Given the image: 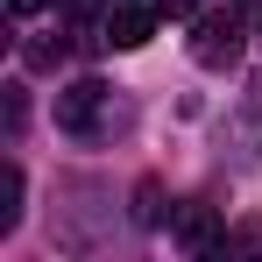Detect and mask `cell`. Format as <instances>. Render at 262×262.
<instances>
[{"mask_svg":"<svg viewBox=\"0 0 262 262\" xmlns=\"http://www.w3.org/2000/svg\"><path fill=\"white\" fill-rule=\"evenodd\" d=\"M234 57H241V29H234V14H206L199 36H191V64H199V71H234Z\"/></svg>","mask_w":262,"mask_h":262,"instance_id":"6da1fadb","label":"cell"},{"mask_svg":"<svg viewBox=\"0 0 262 262\" xmlns=\"http://www.w3.org/2000/svg\"><path fill=\"white\" fill-rule=\"evenodd\" d=\"M99 99H106V85L99 78H78V85L57 99V128H71V135H85L92 121H99Z\"/></svg>","mask_w":262,"mask_h":262,"instance_id":"7a4b0ae2","label":"cell"},{"mask_svg":"<svg viewBox=\"0 0 262 262\" xmlns=\"http://www.w3.org/2000/svg\"><path fill=\"white\" fill-rule=\"evenodd\" d=\"M149 36H156V14H142V7H114L106 14V43L114 50H142Z\"/></svg>","mask_w":262,"mask_h":262,"instance_id":"3957f363","label":"cell"},{"mask_svg":"<svg viewBox=\"0 0 262 262\" xmlns=\"http://www.w3.org/2000/svg\"><path fill=\"white\" fill-rule=\"evenodd\" d=\"M14 220H21V170L7 163L0 170V234H14Z\"/></svg>","mask_w":262,"mask_h":262,"instance_id":"277c9868","label":"cell"},{"mask_svg":"<svg viewBox=\"0 0 262 262\" xmlns=\"http://www.w3.org/2000/svg\"><path fill=\"white\" fill-rule=\"evenodd\" d=\"M199 7H206V0H156V14H177V21H184V14H199Z\"/></svg>","mask_w":262,"mask_h":262,"instance_id":"5b68a950","label":"cell"},{"mask_svg":"<svg viewBox=\"0 0 262 262\" xmlns=\"http://www.w3.org/2000/svg\"><path fill=\"white\" fill-rule=\"evenodd\" d=\"M7 7H14V14H36V7H43V0H7Z\"/></svg>","mask_w":262,"mask_h":262,"instance_id":"8992f818","label":"cell"}]
</instances>
